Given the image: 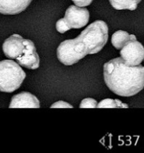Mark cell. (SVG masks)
Segmentation results:
<instances>
[{
  "mask_svg": "<svg viewBox=\"0 0 144 153\" xmlns=\"http://www.w3.org/2000/svg\"><path fill=\"white\" fill-rule=\"evenodd\" d=\"M108 40V26L104 21L96 20L88 25L77 37L61 43L57 49V57L64 65H73L87 55L100 52Z\"/></svg>",
  "mask_w": 144,
  "mask_h": 153,
  "instance_id": "cell-1",
  "label": "cell"
},
{
  "mask_svg": "<svg viewBox=\"0 0 144 153\" xmlns=\"http://www.w3.org/2000/svg\"><path fill=\"white\" fill-rule=\"evenodd\" d=\"M104 80L108 88L124 97L136 95L144 88V67H129L122 58L105 63L103 67Z\"/></svg>",
  "mask_w": 144,
  "mask_h": 153,
  "instance_id": "cell-2",
  "label": "cell"
},
{
  "mask_svg": "<svg viewBox=\"0 0 144 153\" xmlns=\"http://www.w3.org/2000/svg\"><path fill=\"white\" fill-rule=\"evenodd\" d=\"M26 74L17 62L12 60L0 61V91L13 93L22 85Z\"/></svg>",
  "mask_w": 144,
  "mask_h": 153,
  "instance_id": "cell-3",
  "label": "cell"
},
{
  "mask_svg": "<svg viewBox=\"0 0 144 153\" xmlns=\"http://www.w3.org/2000/svg\"><path fill=\"white\" fill-rule=\"evenodd\" d=\"M120 56L129 67H134L141 64L144 60V47L137 40H131L120 49Z\"/></svg>",
  "mask_w": 144,
  "mask_h": 153,
  "instance_id": "cell-4",
  "label": "cell"
},
{
  "mask_svg": "<svg viewBox=\"0 0 144 153\" xmlns=\"http://www.w3.org/2000/svg\"><path fill=\"white\" fill-rule=\"evenodd\" d=\"M64 18L70 28H81L89 22L90 13L85 7L70 5L66 10Z\"/></svg>",
  "mask_w": 144,
  "mask_h": 153,
  "instance_id": "cell-5",
  "label": "cell"
},
{
  "mask_svg": "<svg viewBox=\"0 0 144 153\" xmlns=\"http://www.w3.org/2000/svg\"><path fill=\"white\" fill-rule=\"evenodd\" d=\"M25 49L20 56L16 58L18 64L29 70H36L40 66V58L37 52L35 45L28 39H24Z\"/></svg>",
  "mask_w": 144,
  "mask_h": 153,
  "instance_id": "cell-6",
  "label": "cell"
},
{
  "mask_svg": "<svg viewBox=\"0 0 144 153\" xmlns=\"http://www.w3.org/2000/svg\"><path fill=\"white\" fill-rule=\"evenodd\" d=\"M25 49L24 39L22 36L14 34L4 40L2 45V50L7 58L16 59L20 56Z\"/></svg>",
  "mask_w": 144,
  "mask_h": 153,
  "instance_id": "cell-7",
  "label": "cell"
},
{
  "mask_svg": "<svg viewBox=\"0 0 144 153\" xmlns=\"http://www.w3.org/2000/svg\"><path fill=\"white\" fill-rule=\"evenodd\" d=\"M40 107L38 99L28 92H21L11 98L10 108H39Z\"/></svg>",
  "mask_w": 144,
  "mask_h": 153,
  "instance_id": "cell-8",
  "label": "cell"
},
{
  "mask_svg": "<svg viewBox=\"0 0 144 153\" xmlns=\"http://www.w3.org/2000/svg\"><path fill=\"white\" fill-rule=\"evenodd\" d=\"M32 0H0V13L16 15L27 8Z\"/></svg>",
  "mask_w": 144,
  "mask_h": 153,
  "instance_id": "cell-9",
  "label": "cell"
},
{
  "mask_svg": "<svg viewBox=\"0 0 144 153\" xmlns=\"http://www.w3.org/2000/svg\"><path fill=\"white\" fill-rule=\"evenodd\" d=\"M134 39H137L135 35H134V34H129L127 31L120 30V31H116L112 35L111 43L112 45L117 49H121L130 40H134Z\"/></svg>",
  "mask_w": 144,
  "mask_h": 153,
  "instance_id": "cell-10",
  "label": "cell"
},
{
  "mask_svg": "<svg viewBox=\"0 0 144 153\" xmlns=\"http://www.w3.org/2000/svg\"><path fill=\"white\" fill-rule=\"evenodd\" d=\"M141 0H109L112 7L117 10H134Z\"/></svg>",
  "mask_w": 144,
  "mask_h": 153,
  "instance_id": "cell-11",
  "label": "cell"
},
{
  "mask_svg": "<svg viewBox=\"0 0 144 153\" xmlns=\"http://www.w3.org/2000/svg\"><path fill=\"white\" fill-rule=\"evenodd\" d=\"M99 108H128V105L122 103L119 100H112V99H105L97 105Z\"/></svg>",
  "mask_w": 144,
  "mask_h": 153,
  "instance_id": "cell-12",
  "label": "cell"
},
{
  "mask_svg": "<svg viewBox=\"0 0 144 153\" xmlns=\"http://www.w3.org/2000/svg\"><path fill=\"white\" fill-rule=\"evenodd\" d=\"M97 103L96 100H94L93 98H86L84 99L80 103L79 108H97Z\"/></svg>",
  "mask_w": 144,
  "mask_h": 153,
  "instance_id": "cell-13",
  "label": "cell"
},
{
  "mask_svg": "<svg viewBox=\"0 0 144 153\" xmlns=\"http://www.w3.org/2000/svg\"><path fill=\"white\" fill-rule=\"evenodd\" d=\"M55 27H56V29L58 32L61 33H65L66 31H69L71 28H70V26L68 25L67 22H66L65 19L64 18H62V19H60L57 21L56 25H55Z\"/></svg>",
  "mask_w": 144,
  "mask_h": 153,
  "instance_id": "cell-14",
  "label": "cell"
},
{
  "mask_svg": "<svg viewBox=\"0 0 144 153\" xmlns=\"http://www.w3.org/2000/svg\"><path fill=\"white\" fill-rule=\"evenodd\" d=\"M50 108H73V106L71 105L70 104H69V103H67V102L58 101L55 102L54 104H52Z\"/></svg>",
  "mask_w": 144,
  "mask_h": 153,
  "instance_id": "cell-15",
  "label": "cell"
},
{
  "mask_svg": "<svg viewBox=\"0 0 144 153\" xmlns=\"http://www.w3.org/2000/svg\"><path fill=\"white\" fill-rule=\"evenodd\" d=\"M76 4V5L79 7H86L92 3L93 0H72Z\"/></svg>",
  "mask_w": 144,
  "mask_h": 153,
  "instance_id": "cell-16",
  "label": "cell"
}]
</instances>
